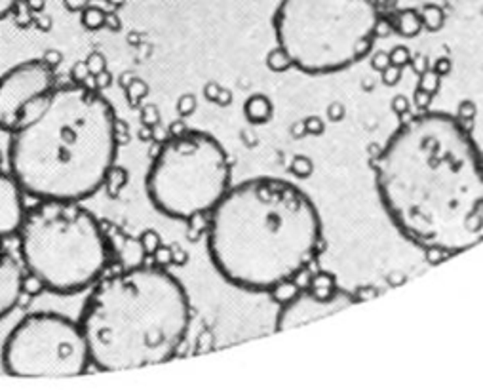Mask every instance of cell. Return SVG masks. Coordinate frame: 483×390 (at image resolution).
<instances>
[{
	"label": "cell",
	"mask_w": 483,
	"mask_h": 390,
	"mask_svg": "<svg viewBox=\"0 0 483 390\" xmlns=\"http://www.w3.org/2000/svg\"><path fill=\"white\" fill-rule=\"evenodd\" d=\"M373 170L384 210L413 244L457 255L483 242V156L451 114L424 112L404 122Z\"/></svg>",
	"instance_id": "1"
},
{
	"label": "cell",
	"mask_w": 483,
	"mask_h": 390,
	"mask_svg": "<svg viewBox=\"0 0 483 390\" xmlns=\"http://www.w3.org/2000/svg\"><path fill=\"white\" fill-rule=\"evenodd\" d=\"M322 249V221L303 188L253 178L227 191L210 212L208 252L225 280L276 291L299 278Z\"/></svg>",
	"instance_id": "2"
},
{
	"label": "cell",
	"mask_w": 483,
	"mask_h": 390,
	"mask_svg": "<svg viewBox=\"0 0 483 390\" xmlns=\"http://www.w3.org/2000/svg\"><path fill=\"white\" fill-rule=\"evenodd\" d=\"M119 145V119L99 90L55 86L10 132V173L36 200L82 202L103 188Z\"/></svg>",
	"instance_id": "3"
},
{
	"label": "cell",
	"mask_w": 483,
	"mask_h": 390,
	"mask_svg": "<svg viewBox=\"0 0 483 390\" xmlns=\"http://www.w3.org/2000/svg\"><path fill=\"white\" fill-rule=\"evenodd\" d=\"M190 301L160 265L103 274L86 299L80 328L99 371H127L168 362L185 343Z\"/></svg>",
	"instance_id": "4"
},
{
	"label": "cell",
	"mask_w": 483,
	"mask_h": 390,
	"mask_svg": "<svg viewBox=\"0 0 483 390\" xmlns=\"http://www.w3.org/2000/svg\"><path fill=\"white\" fill-rule=\"evenodd\" d=\"M17 238L27 274L58 295L92 288L109 267L101 223L75 200H38L27 208Z\"/></svg>",
	"instance_id": "5"
},
{
	"label": "cell",
	"mask_w": 483,
	"mask_h": 390,
	"mask_svg": "<svg viewBox=\"0 0 483 390\" xmlns=\"http://www.w3.org/2000/svg\"><path fill=\"white\" fill-rule=\"evenodd\" d=\"M379 21V0H280L272 25L288 65L327 75L365 58Z\"/></svg>",
	"instance_id": "6"
},
{
	"label": "cell",
	"mask_w": 483,
	"mask_h": 390,
	"mask_svg": "<svg viewBox=\"0 0 483 390\" xmlns=\"http://www.w3.org/2000/svg\"><path fill=\"white\" fill-rule=\"evenodd\" d=\"M145 187L166 217L190 221L210 215L230 188L229 154L210 134H175L158 149Z\"/></svg>",
	"instance_id": "7"
},
{
	"label": "cell",
	"mask_w": 483,
	"mask_h": 390,
	"mask_svg": "<svg viewBox=\"0 0 483 390\" xmlns=\"http://www.w3.org/2000/svg\"><path fill=\"white\" fill-rule=\"evenodd\" d=\"M92 365L80 322L60 313H31L2 345V367L12 377H78Z\"/></svg>",
	"instance_id": "8"
},
{
	"label": "cell",
	"mask_w": 483,
	"mask_h": 390,
	"mask_svg": "<svg viewBox=\"0 0 483 390\" xmlns=\"http://www.w3.org/2000/svg\"><path fill=\"white\" fill-rule=\"evenodd\" d=\"M55 88V69L44 60L17 63L0 77V132H12L23 112Z\"/></svg>",
	"instance_id": "9"
},
{
	"label": "cell",
	"mask_w": 483,
	"mask_h": 390,
	"mask_svg": "<svg viewBox=\"0 0 483 390\" xmlns=\"http://www.w3.org/2000/svg\"><path fill=\"white\" fill-rule=\"evenodd\" d=\"M356 301L358 299L350 291H343L335 286H312L305 291H297L278 308L276 330H293L297 326L322 320L325 316L352 306Z\"/></svg>",
	"instance_id": "10"
},
{
	"label": "cell",
	"mask_w": 483,
	"mask_h": 390,
	"mask_svg": "<svg viewBox=\"0 0 483 390\" xmlns=\"http://www.w3.org/2000/svg\"><path fill=\"white\" fill-rule=\"evenodd\" d=\"M25 213V191L10 171L0 170V240L17 236Z\"/></svg>",
	"instance_id": "11"
},
{
	"label": "cell",
	"mask_w": 483,
	"mask_h": 390,
	"mask_svg": "<svg viewBox=\"0 0 483 390\" xmlns=\"http://www.w3.org/2000/svg\"><path fill=\"white\" fill-rule=\"evenodd\" d=\"M25 274L21 259L2 246L0 240V320L19 306Z\"/></svg>",
	"instance_id": "12"
},
{
	"label": "cell",
	"mask_w": 483,
	"mask_h": 390,
	"mask_svg": "<svg viewBox=\"0 0 483 390\" xmlns=\"http://www.w3.org/2000/svg\"><path fill=\"white\" fill-rule=\"evenodd\" d=\"M126 185H127V171L124 170V168L116 166V164H112V168H110L109 173H107V179H105V185H103V187L107 188V193H109L112 198H116V196L124 191Z\"/></svg>",
	"instance_id": "13"
},
{
	"label": "cell",
	"mask_w": 483,
	"mask_h": 390,
	"mask_svg": "<svg viewBox=\"0 0 483 390\" xmlns=\"http://www.w3.org/2000/svg\"><path fill=\"white\" fill-rule=\"evenodd\" d=\"M80 14H82V16H80L82 25H84L88 31H99V29L105 27V16H107V12H103L99 6H90V4H88Z\"/></svg>",
	"instance_id": "14"
},
{
	"label": "cell",
	"mask_w": 483,
	"mask_h": 390,
	"mask_svg": "<svg viewBox=\"0 0 483 390\" xmlns=\"http://www.w3.org/2000/svg\"><path fill=\"white\" fill-rule=\"evenodd\" d=\"M247 114L251 120H267L271 119V105L263 97H251L247 101Z\"/></svg>",
	"instance_id": "15"
},
{
	"label": "cell",
	"mask_w": 483,
	"mask_h": 390,
	"mask_svg": "<svg viewBox=\"0 0 483 390\" xmlns=\"http://www.w3.org/2000/svg\"><path fill=\"white\" fill-rule=\"evenodd\" d=\"M147 94H149V88H147L143 80H132L129 84H126L127 101H129L132 107H136L137 103H141V99H145Z\"/></svg>",
	"instance_id": "16"
},
{
	"label": "cell",
	"mask_w": 483,
	"mask_h": 390,
	"mask_svg": "<svg viewBox=\"0 0 483 390\" xmlns=\"http://www.w3.org/2000/svg\"><path fill=\"white\" fill-rule=\"evenodd\" d=\"M90 77H92V73H90V69L86 65V61H78L71 69V78H73L75 84H86L90 80Z\"/></svg>",
	"instance_id": "17"
},
{
	"label": "cell",
	"mask_w": 483,
	"mask_h": 390,
	"mask_svg": "<svg viewBox=\"0 0 483 390\" xmlns=\"http://www.w3.org/2000/svg\"><path fill=\"white\" fill-rule=\"evenodd\" d=\"M141 247H143V252L147 255H153L154 252L160 247V238H158V234H156L154 230L143 232V236H141Z\"/></svg>",
	"instance_id": "18"
},
{
	"label": "cell",
	"mask_w": 483,
	"mask_h": 390,
	"mask_svg": "<svg viewBox=\"0 0 483 390\" xmlns=\"http://www.w3.org/2000/svg\"><path fill=\"white\" fill-rule=\"evenodd\" d=\"M86 65H88V69H90V73H92V75H97V73H101V71L107 69V61H105V58H103V53H99V51H92V53L86 58Z\"/></svg>",
	"instance_id": "19"
},
{
	"label": "cell",
	"mask_w": 483,
	"mask_h": 390,
	"mask_svg": "<svg viewBox=\"0 0 483 390\" xmlns=\"http://www.w3.org/2000/svg\"><path fill=\"white\" fill-rule=\"evenodd\" d=\"M92 80H94V82H92V88H95V90H103V88H109L110 82H112V77H110L109 71L105 69V71H101V73L94 75Z\"/></svg>",
	"instance_id": "20"
},
{
	"label": "cell",
	"mask_w": 483,
	"mask_h": 390,
	"mask_svg": "<svg viewBox=\"0 0 483 390\" xmlns=\"http://www.w3.org/2000/svg\"><path fill=\"white\" fill-rule=\"evenodd\" d=\"M48 65H51L53 69L60 67V63L63 61V53H61L60 50H46L44 51V58H42Z\"/></svg>",
	"instance_id": "21"
},
{
	"label": "cell",
	"mask_w": 483,
	"mask_h": 390,
	"mask_svg": "<svg viewBox=\"0 0 483 390\" xmlns=\"http://www.w3.org/2000/svg\"><path fill=\"white\" fill-rule=\"evenodd\" d=\"M19 2H21V0H0V19L12 16Z\"/></svg>",
	"instance_id": "22"
},
{
	"label": "cell",
	"mask_w": 483,
	"mask_h": 390,
	"mask_svg": "<svg viewBox=\"0 0 483 390\" xmlns=\"http://www.w3.org/2000/svg\"><path fill=\"white\" fill-rule=\"evenodd\" d=\"M69 12H82L88 6V0H63Z\"/></svg>",
	"instance_id": "23"
},
{
	"label": "cell",
	"mask_w": 483,
	"mask_h": 390,
	"mask_svg": "<svg viewBox=\"0 0 483 390\" xmlns=\"http://www.w3.org/2000/svg\"><path fill=\"white\" fill-rule=\"evenodd\" d=\"M105 27H109L110 31H119L120 29V19L112 12H109L107 16H105Z\"/></svg>",
	"instance_id": "24"
},
{
	"label": "cell",
	"mask_w": 483,
	"mask_h": 390,
	"mask_svg": "<svg viewBox=\"0 0 483 390\" xmlns=\"http://www.w3.org/2000/svg\"><path fill=\"white\" fill-rule=\"evenodd\" d=\"M25 4L33 10V14H38V12H42L44 6H46V0H25Z\"/></svg>",
	"instance_id": "25"
},
{
	"label": "cell",
	"mask_w": 483,
	"mask_h": 390,
	"mask_svg": "<svg viewBox=\"0 0 483 390\" xmlns=\"http://www.w3.org/2000/svg\"><path fill=\"white\" fill-rule=\"evenodd\" d=\"M193 109H195V101H193L190 97H183V99L179 101V110H181V112H185V114H187L188 110H193Z\"/></svg>",
	"instance_id": "26"
},
{
	"label": "cell",
	"mask_w": 483,
	"mask_h": 390,
	"mask_svg": "<svg viewBox=\"0 0 483 390\" xmlns=\"http://www.w3.org/2000/svg\"><path fill=\"white\" fill-rule=\"evenodd\" d=\"M34 27H38L40 31H50L51 27V19L48 17V19H40V17H34Z\"/></svg>",
	"instance_id": "27"
},
{
	"label": "cell",
	"mask_w": 483,
	"mask_h": 390,
	"mask_svg": "<svg viewBox=\"0 0 483 390\" xmlns=\"http://www.w3.org/2000/svg\"><path fill=\"white\" fill-rule=\"evenodd\" d=\"M109 2L112 4V6H114V8H119V6H122V4H124V0H109Z\"/></svg>",
	"instance_id": "28"
},
{
	"label": "cell",
	"mask_w": 483,
	"mask_h": 390,
	"mask_svg": "<svg viewBox=\"0 0 483 390\" xmlns=\"http://www.w3.org/2000/svg\"><path fill=\"white\" fill-rule=\"evenodd\" d=\"M2 162H4V154L0 151V170H2Z\"/></svg>",
	"instance_id": "29"
}]
</instances>
